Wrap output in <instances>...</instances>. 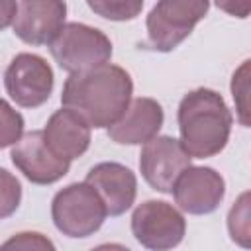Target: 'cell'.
I'll use <instances>...</instances> for the list:
<instances>
[{"label":"cell","mask_w":251,"mask_h":251,"mask_svg":"<svg viewBox=\"0 0 251 251\" xmlns=\"http://www.w3.org/2000/svg\"><path fill=\"white\" fill-rule=\"evenodd\" d=\"M133 80L129 73L118 65L102 67L69 75L63 84L61 104L76 112L90 129L114 126L131 102Z\"/></svg>","instance_id":"cell-1"},{"label":"cell","mask_w":251,"mask_h":251,"mask_svg":"<svg viewBox=\"0 0 251 251\" xmlns=\"http://www.w3.org/2000/svg\"><path fill=\"white\" fill-rule=\"evenodd\" d=\"M180 145L190 159H208L224 151L229 141L233 116L224 96L212 88H194L178 104Z\"/></svg>","instance_id":"cell-2"},{"label":"cell","mask_w":251,"mask_h":251,"mask_svg":"<svg viewBox=\"0 0 251 251\" xmlns=\"http://www.w3.org/2000/svg\"><path fill=\"white\" fill-rule=\"evenodd\" d=\"M55 63L69 75L102 67L112 57V41L98 27L69 22L49 43Z\"/></svg>","instance_id":"cell-3"},{"label":"cell","mask_w":251,"mask_h":251,"mask_svg":"<svg viewBox=\"0 0 251 251\" xmlns=\"http://www.w3.org/2000/svg\"><path fill=\"white\" fill-rule=\"evenodd\" d=\"M108 212L98 192L86 182H73L61 188L51 202L55 227L67 237H88L96 233Z\"/></svg>","instance_id":"cell-4"},{"label":"cell","mask_w":251,"mask_h":251,"mask_svg":"<svg viewBox=\"0 0 251 251\" xmlns=\"http://www.w3.org/2000/svg\"><path fill=\"white\" fill-rule=\"evenodd\" d=\"M210 4L206 0H161L145 20L147 45L153 51L169 53L176 49L206 16Z\"/></svg>","instance_id":"cell-5"},{"label":"cell","mask_w":251,"mask_h":251,"mask_svg":"<svg viewBox=\"0 0 251 251\" xmlns=\"http://www.w3.org/2000/svg\"><path fill=\"white\" fill-rule=\"evenodd\" d=\"M131 233L149 251H171L184 239L186 220L165 200H145L131 214Z\"/></svg>","instance_id":"cell-6"},{"label":"cell","mask_w":251,"mask_h":251,"mask_svg":"<svg viewBox=\"0 0 251 251\" xmlns=\"http://www.w3.org/2000/svg\"><path fill=\"white\" fill-rule=\"evenodd\" d=\"M53 84L51 65L35 53H18L4 71L6 92L22 108L43 106L53 92Z\"/></svg>","instance_id":"cell-7"},{"label":"cell","mask_w":251,"mask_h":251,"mask_svg":"<svg viewBox=\"0 0 251 251\" xmlns=\"http://www.w3.org/2000/svg\"><path fill=\"white\" fill-rule=\"evenodd\" d=\"M190 167V157L180 141L171 135H157L147 141L139 155V171L145 182L157 192H173L176 178Z\"/></svg>","instance_id":"cell-8"},{"label":"cell","mask_w":251,"mask_h":251,"mask_svg":"<svg viewBox=\"0 0 251 251\" xmlns=\"http://www.w3.org/2000/svg\"><path fill=\"white\" fill-rule=\"evenodd\" d=\"M176 206L192 216H206L220 208L226 196V180L212 167H188L173 186Z\"/></svg>","instance_id":"cell-9"},{"label":"cell","mask_w":251,"mask_h":251,"mask_svg":"<svg viewBox=\"0 0 251 251\" xmlns=\"http://www.w3.org/2000/svg\"><path fill=\"white\" fill-rule=\"evenodd\" d=\"M10 157L14 167L33 184H53L61 180L71 169L69 161L59 159L47 147L41 129L22 135V139L12 147Z\"/></svg>","instance_id":"cell-10"},{"label":"cell","mask_w":251,"mask_h":251,"mask_svg":"<svg viewBox=\"0 0 251 251\" xmlns=\"http://www.w3.org/2000/svg\"><path fill=\"white\" fill-rule=\"evenodd\" d=\"M67 4L61 0L18 2L14 33L29 45H49L65 25Z\"/></svg>","instance_id":"cell-11"},{"label":"cell","mask_w":251,"mask_h":251,"mask_svg":"<svg viewBox=\"0 0 251 251\" xmlns=\"http://www.w3.org/2000/svg\"><path fill=\"white\" fill-rule=\"evenodd\" d=\"M84 182L98 192L110 216H122L135 202L137 178L133 171L122 163L104 161L94 165L86 173Z\"/></svg>","instance_id":"cell-12"},{"label":"cell","mask_w":251,"mask_h":251,"mask_svg":"<svg viewBox=\"0 0 251 251\" xmlns=\"http://www.w3.org/2000/svg\"><path fill=\"white\" fill-rule=\"evenodd\" d=\"M165 114L155 98H135L129 102L122 118L108 127V137L120 145H145L159 135Z\"/></svg>","instance_id":"cell-13"},{"label":"cell","mask_w":251,"mask_h":251,"mask_svg":"<svg viewBox=\"0 0 251 251\" xmlns=\"http://www.w3.org/2000/svg\"><path fill=\"white\" fill-rule=\"evenodd\" d=\"M41 131L47 147L69 163L82 157L90 147V126L69 108L53 112Z\"/></svg>","instance_id":"cell-14"},{"label":"cell","mask_w":251,"mask_h":251,"mask_svg":"<svg viewBox=\"0 0 251 251\" xmlns=\"http://www.w3.org/2000/svg\"><path fill=\"white\" fill-rule=\"evenodd\" d=\"M88 8L112 22L133 20L143 10V0H88Z\"/></svg>","instance_id":"cell-15"},{"label":"cell","mask_w":251,"mask_h":251,"mask_svg":"<svg viewBox=\"0 0 251 251\" xmlns=\"http://www.w3.org/2000/svg\"><path fill=\"white\" fill-rule=\"evenodd\" d=\"M227 229L231 239L243 249L249 247V192H243L227 214Z\"/></svg>","instance_id":"cell-16"},{"label":"cell","mask_w":251,"mask_h":251,"mask_svg":"<svg viewBox=\"0 0 251 251\" xmlns=\"http://www.w3.org/2000/svg\"><path fill=\"white\" fill-rule=\"evenodd\" d=\"M24 135V116L0 98V149L14 147Z\"/></svg>","instance_id":"cell-17"},{"label":"cell","mask_w":251,"mask_h":251,"mask_svg":"<svg viewBox=\"0 0 251 251\" xmlns=\"http://www.w3.org/2000/svg\"><path fill=\"white\" fill-rule=\"evenodd\" d=\"M22 202V184L6 169L0 167V220L10 218Z\"/></svg>","instance_id":"cell-18"},{"label":"cell","mask_w":251,"mask_h":251,"mask_svg":"<svg viewBox=\"0 0 251 251\" xmlns=\"http://www.w3.org/2000/svg\"><path fill=\"white\" fill-rule=\"evenodd\" d=\"M0 251H57L55 243L39 231H20L14 233L0 245Z\"/></svg>","instance_id":"cell-19"},{"label":"cell","mask_w":251,"mask_h":251,"mask_svg":"<svg viewBox=\"0 0 251 251\" xmlns=\"http://www.w3.org/2000/svg\"><path fill=\"white\" fill-rule=\"evenodd\" d=\"M247 73H249V61H243L231 78V96H233L237 112H239V122L245 127H249V120H247Z\"/></svg>","instance_id":"cell-20"},{"label":"cell","mask_w":251,"mask_h":251,"mask_svg":"<svg viewBox=\"0 0 251 251\" xmlns=\"http://www.w3.org/2000/svg\"><path fill=\"white\" fill-rule=\"evenodd\" d=\"M16 12H18V2L0 0V29H6L10 24H14Z\"/></svg>","instance_id":"cell-21"},{"label":"cell","mask_w":251,"mask_h":251,"mask_svg":"<svg viewBox=\"0 0 251 251\" xmlns=\"http://www.w3.org/2000/svg\"><path fill=\"white\" fill-rule=\"evenodd\" d=\"M90 251H131V249H127V247L122 245V243H102V245L92 247Z\"/></svg>","instance_id":"cell-22"}]
</instances>
